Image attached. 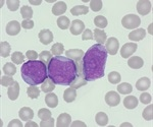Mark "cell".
<instances>
[{
  "instance_id": "38",
  "label": "cell",
  "mask_w": 153,
  "mask_h": 127,
  "mask_svg": "<svg viewBox=\"0 0 153 127\" xmlns=\"http://www.w3.org/2000/svg\"><path fill=\"white\" fill-rule=\"evenodd\" d=\"M24 60H25V56L23 55V53L22 52L12 53L11 61L14 63V64H22V63H24Z\"/></svg>"
},
{
  "instance_id": "28",
  "label": "cell",
  "mask_w": 153,
  "mask_h": 127,
  "mask_svg": "<svg viewBox=\"0 0 153 127\" xmlns=\"http://www.w3.org/2000/svg\"><path fill=\"white\" fill-rule=\"evenodd\" d=\"M53 90H55V84L49 79H46L41 85V91L44 92H51Z\"/></svg>"
},
{
  "instance_id": "30",
  "label": "cell",
  "mask_w": 153,
  "mask_h": 127,
  "mask_svg": "<svg viewBox=\"0 0 153 127\" xmlns=\"http://www.w3.org/2000/svg\"><path fill=\"white\" fill-rule=\"evenodd\" d=\"M10 54V45L7 42H1L0 44V55L1 57L6 58Z\"/></svg>"
},
{
  "instance_id": "40",
  "label": "cell",
  "mask_w": 153,
  "mask_h": 127,
  "mask_svg": "<svg viewBox=\"0 0 153 127\" xmlns=\"http://www.w3.org/2000/svg\"><path fill=\"white\" fill-rule=\"evenodd\" d=\"M16 82V80L12 79V76H8V75H5V76H2L1 77V81H0V84H1L2 87H11L12 84Z\"/></svg>"
},
{
  "instance_id": "29",
  "label": "cell",
  "mask_w": 153,
  "mask_h": 127,
  "mask_svg": "<svg viewBox=\"0 0 153 127\" xmlns=\"http://www.w3.org/2000/svg\"><path fill=\"white\" fill-rule=\"evenodd\" d=\"M133 91V87L128 82H123V84L117 85V92L122 95H129Z\"/></svg>"
},
{
  "instance_id": "5",
  "label": "cell",
  "mask_w": 153,
  "mask_h": 127,
  "mask_svg": "<svg viewBox=\"0 0 153 127\" xmlns=\"http://www.w3.org/2000/svg\"><path fill=\"white\" fill-rule=\"evenodd\" d=\"M105 48L107 50V53H109L110 55H115L118 51V48H120V42L117 41V38L111 37L108 40H106Z\"/></svg>"
},
{
  "instance_id": "34",
  "label": "cell",
  "mask_w": 153,
  "mask_h": 127,
  "mask_svg": "<svg viewBox=\"0 0 153 127\" xmlns=\"http://www.w3.org/2000/svg\"><path fill=\"white\" fill-rule=\"evenodd\" d=\"M39 60L42 61L44 64L48 65V63L50 62L51 58H52V53L49 52V51H42V52L39 54Z\"/></svg>"
},
{
  "instance_id": "50",
  "label": "cell",
  "mask_w": 153,
  "mask_h": 127,
  "mask_svg": "<svg viewBox=\"0 0 153 127\" xmlns=\"http://www.w3.org/2000/svg\"><path fill=\"white\" fill-rule=\"evenodd\" d=\"M71 126H73V127H76V126H87L85 123H83V122H81V121H75V122H73V123H71Z\"/></svg>"
},
{
  "instance_id": "43",
  "label": "cell",
  "mask_w": 153,
  "mask_h": 127,
  "mask_svg": "<svg viewBox=\"0 0 153 127\" xmlns=\"http://www.w3.org/2000/svg\"><path fill=\"white\" fill-rule=\"evenodd\" d=\"M6 4L9 10L16 11L19 7V0H8V1H6Z\"/></svg>"
},
{
  "instance_id": "32",
  "label": "cell",
  "mask_w": 153,
  "mask_h": 127,
  "mask_svg": "<svg viewBox=\"0 0 153 127\" xmlns=\"http://www.w3.org/2000/svg\"><path fill=\"white\" fill-rule=\"evenodd\" d=\"M57 26L61 30H66L71 26V21L66 16H60V18H57Z\"/></svg>"
},
{
  "instance_id": "15",
  "label": "cell",
  "mask_w": 153,
  "mask_h": 127,
  "mask_svg": "<svg viewBox=\"0 0 153 127\" xmlns=\"http://www.w3.org/2000/svg\"><path fill=\"white\" fill-rule=\"evenodd\" d=\"M128 65L133 69H140L144 65V61L139 56H133L128 60Z\"/></svg>"
},
{
  "instance_id": "9",
  "label": "cell",
  "mask_w": 153,
  "mask_h": 127,
  "mask_svg": "<svg viewBox=\"0 0 153 127\" xmlns=\"http://www.w3.org/2000/svg\"><path fill=\"white\" fill-rule=\"evenodd\" d=\"M84 54H85V53H84V51L81 50V49H71V50L65 51L66 57L74 60L75 62H78V61L82 60Z\"/></svg>"
},
{
  "instance_id": "4",
  "label": "cell",
  "mask_w": 153,
  "mask_h": 127,
  "mask_svg": "<svg viewBox=\"0 0 153 127\" xmlns=\"http://www.w3.org/2000/svg\"><path fill=\"white\" fill-rule=\"evenodd\" d=\"M122 24L124 28L128 29V30H134L141 24V19L135 14H128L125 18H123Z\"/></svg>"
},
{
  "instance_id": "12",
  "label": "cell",
  "mask_w": 153,
  "mask_h": 127,
  "mask_svg": "<svg viewBox=\"0 0 153 127\" xmlns=\"http://www.w3.org/2000/svg\"><path fill=\"white\" fill-rule=\"evenodd\" d=\"M39 40L42 44L44 45H48L53 41V34L51 31L47 30V29H44L39 33Z\"/></svg>"
},
{
  "instance_id": "1",
  "label": "cell",
  "mask_w": 153,
  "mask_h": 127,
  "mask_svg": "<svg viewBox=\"0 0 153 127\" xmlns=\"http://www.w3.org/2000/svg\"><path fill=\"white\" fill-rule=\"evenodd\" d=\"M107 50L102 44H95L88 49L82 59L83 75L87 81L97 80L104 76Z\"/></svg>"
},
{
  "instance_id": "24",
  "label": "cell",
  "mask_w": 153,
  "mask_h": 127,
  "mask_svg": "<svg viewBox=\"0 0 153 127\" xmlns=\"http://www.w3.org/2000/svg\"><path fill=\"white\" fill-rule=\"evenodd\" d=\"M87 80H86L85 79H84L83 76H80V75H76V79L73 80V82L70 84V87H73V89H79V87H84V85H86L87 84Z\"/></svg>"
},
{
  "instance_id": "31",
  "label": "cell",
  "mask_w": 153,
  "mask_h": 127,
  "mask_svg": "<svg viewBox=\"0 0 153 127\" xmlns=\"http://www.w3.org/2000/svg\"><path fill=\"white\" fill-rule=\"evenodd\" d=\"M65 52V46L61 43H55L51 48V53L54 56H60Z\"/></svg>"
},
{
  "instance_id": "27",
  "label": "cell",
  "mask_w": 153,
  "mask_h": 127,
  "mask_svg": "<svg viewBox=\"0 0 153 127\" xmlns=\"http://www.w3.org/2000/svg\"><path fill=\"white\" fill-rule=\"evenodd\" d=\"M3 72L5 75H8V76H13L16 73V67L13 63L11 62H7L5 63V65L3 66Z\"/></svg>"
},
{
  "instance_id": "51",
  "label": "cell",
  "mask_w": 153,
  "mask_h": 127,
  "mask_svg": "<svg viewBox=\"0 0 153 127\" xmlns=\"http://www.w3.org/2000/svg\"><path fill=\"white\" fill-rule=\"evenodd\" d=\"M25 126H26V127H32V126L37 127V126H38V124L35 123V122H33V121H28L26 124H25Z\"/></svg>"
},
{
  "instance_id": "19",
  "label": "cell",
  "mask_w": 153,
  "mask_h": 127,
  "mask_svg": "<svg viewBox=\"0 0 153 127\" xmlns=\"http://www.w3.org/2000/svg\"><path fill=\"white\" fill-rule=\"evenodd\" d=\"M45 103L50 108H56L58 105V98L53 92H47L45 97Z\"/></svg>"
},
{
  "instance_id": "8",
  "label": "cell",
  "mask_w": 153,
  "mask_h": 127,
  "mask_svg": "<svg viewBox=\"0 0 153 127\" xmlns=\"http://www.w3.org/2000/svg\"><path fill=\"white\" fill-rule=\"evenodd\" d=\"M152 8V4L148 0H140L137 3V10L141 15H147Z\"/></svg>"
},
{
  "instance_id": "11",
  "label": "cell",
  "mask_w": 153,
  "mask_h": 127,
  "mask_svg": "<svg viewBox=\"0 0 153 127\" xmlns=\"http://www.w3.org/2000/svg\"><path fill=\"white\" fill-rule=\"evenodd\" d=\"M21 28L22 26L19 24V21H11L7 23L6 26V33L7 35L9 36H16L21 32Z\"/></svg>"
},
{
  "instance_id": "53",
  "label": "cell",
  "mask_w": 153,
  "mask_h": 127,
  "mask_svg": "<svg viewBox=\"0 0 153 127\" xmlns=\"http://www.w3.org/2000/svg\"><path fill=\"white\" fill-rule=\"evenodd\" d=\"M151 26H152V24H150V26H149V28H148V30H149V34H150V35H152V30H151Z\"/></svg>"
},
{
  "instance_id": "14",
  "label": "cell",
  "mask_w": 153,
  "mask_h": 127,
  "mask_svg": "<svg viewBox=\"0 0 153 127\" xmlns=\"http://www.w3.org/2000/svg\"><path fill=\"white\" fill-rule=\"evenodd\" d=\"M146 36V32L143 29H137V30L131 32L129 34V39L132 42H138V41H141L145 38Z\"/></svg>"
},
{
  "instance_id": "18",
  "label": "cell",
  "mask_w": 153,
  "mask_h": 127,
  "mask_svg": "<svg viewBox=\"0 0 153 127\" xmlns=\"http://www.w3.org/2000/svg\"><path fill=\"white\" fill-rule=\"evenodd\" d=\"M151 85V81L148 77H142L136 82V89L138 91H141V92H144V91H147L148 89L150 87Z\"/></svg>"
},
{
  "instance_id": "6",
  "label": "cell",
  "mask_w": 153,
  "mask_h": 127,
  "mask_svg": "<svg viewBox=\"0 0 153 127\" xmlns=\"http://www.w3.org/2000/svg\"><path fill=\"white\" fill-rule=\"evenodd\" d=\"M138 46L136 43H127L120 49V55L123 58H129L130 56H132L137 50Z\"/></svg>"
},
{
  "instance_id": "22",
  "label": "cell",
  "mask_w": 153,
  "mask_h": 127,
  "mask_svg": "<svg viewBox=\"0 0 153 127\" xmlns=\"http://www.w3.org/2000/svg\"><path fill=\"white\" fill-rule=\"evenodd\" d=\"M94 39L97 41V44H104L107 40V36H106V33L104 31L100 30V29H95L94 31Z\"/></svg>"
},
{
  "instance_id": "45",
  "label": "cell",
  "mask_w": 153,
  "mask_h": 127,
  "mask_svg": "<svg viewBox=\"0 0 153 127\" xmlns=\"http://www.w3.org/2000/svg\"><path fill=\"white\" fill-rule=\"evenodd\" d=\"M22 28H24L25 30H31L34 28V21L32 19H24L21 23Z\"/></svg>"
},
{
  "instance_id": "33",
  "label": "cell",
  "mask_w": 153,
  "mask_h": 127,
  "mask_svg": "<svg viewBox=\"0 0 153 127\" xmlns=\"http://www.w3.org/2000/svg\"><path fill=\"white\" fill-rule=\"evenodd\" d=\"M27 94L31 99H37L40 95V90L37 87V85H30L27 90Z\"/></svg>"
},
{
  "instance_id": "42",
  "label": "cell",
  "mask_w": 153,
  "mask_h": 127,
  "mask_svg": "<svg viewBox=\"0 0 153 127\" xmlns=\"http://www.w3.org/2000/svg\"><path fill=\"white\" fill-rule=\"evenodd\" d=\"M90 7L93 11H99L102 8V1L101 0H92L90 1Z\"/></svg>"
},
{
  "instance_id": "16",
  "label": "cell",
  "mask_w": 153,
  "mask_h": 127,
  "mask_svg": "<svg viewBox=\"0 0 153 127\" xmlns=\"http://www.w3.org/2000/svg\"><path fill=\"white\" fill-rule=\"evenodd\" d=\"M19 82L16 81L11 87H8V90H7V96H8V98L11 101H14V100H16L19 98Z\"/></svg>"
},
{
  "instance_id": "7",
  "label": "cell",
  "mask_w": 153,
  "mask_h": 127,
  "mask_svg": "<svg viewBox=\"0 0 153 127\" xmlns=\"http://www.w3.org/2000/svg\"><path fill=\"white\" fill-rule=\"evenodd\" d=\"M105 102L108 106L115 107L120 103V96L114 91L108 92L107 94L105 95Z\"/></svg>"
},
{
  "instance_id": "35",
  "label": "cell",
  "mask_w": 153,
  "mask_h": 127,
  "mask_svg": "<svg viewBox=\"0 0 153 127\" xmlns=\"http://www.w3.org/2000/svg\"><path fill=\"white\" fill-rule=\"evenodd\" d=\"M94 24L97 28H99L100 30L101 29H104L107 26V19L102 15H98L94 18Z\"/></svg>"
},
{
  "instance_id": "37",
  "label": "cell",
  "mask_w": 153,
  "mask_h": 127,
  "mask_svg": "<svg viewBox=\"0 0 153 127\" xmlns=\"http://www.w3.org/2000/svg\"><path fill=\"white\" fill-rule=\"evenodd\" d=\"M143 118L147 121H151L153 119V105H149L143 111Z\"/></svg>"
},
{
  "instance_id": "36",
  "label": "cell",
  "mask_w": 153,
  "mask_h": 127,
  "mask_svg": "<svg viewBox=\"0 0 153 127\" xmlns=\"http://www.w3.org/2000/svg\"><path fill=\"white\" fill-rule=\"evenodd\" d=\"M21 14L24 19H31L33 16V9H32V7L25 5L21 8Z\"/></svg>"
},
{
  "instance_id": "25",
  "label": "cell",
  "mask_w": 153,
  "mask_h": 127,
  "mask_svg": "<svg viewBox=\"0 0 153 127\" xmlns=\"http://www.w3.org/2000/svg\"><path fill=\"white\" fill-rule=\"evenodd\" d=\"M95 121L99 126H106L108 123V116L103 112H99V113L96 114Z\"/></svg>"
},
{
  "instance_id": "26",
  "label": "cell",
  "mask_w": 153,
  "mask_h": 127,
  "mask_svg": "<svg viewBox=\"0 0 153 127\" xmlns=\"http://www.w3.org/2000/svg\"><path fill=\"white\" fill-rule=\"evenodd\" d=\"M89 8L87 6H84V5H78L71 9V13L73 15H84V14H87Z\"/></svg>"
},
{
  "instance_id": "10",
  "label": "cell",
  "mask_w": 153,
  "mask_h": 127,
  "mask_svg": "<svg viewBox=\"0 0 153 127\" xmlns=\"http://www.w3.org/2000/svg\"><path fill=\"white\" fill-rule=\"evenodd\" d=\"M70 31H71V33L75 36L83 34V32L85 31V23H84L82 21L76 19V21H74L73 23H71Z\"/></svg>"
},
{
  "instance_id": "13",
  "label": "cell",
  "mask_w": 153,
  "mask_h": 127,
  "mask_svg": "<svg viewBox=\"0 0 153 127\" xmlns=\"http://www.w3.org/2000/svg\"><path fill=\"white\" fill-rule=\"evenodd\" d=\"M71 117L70 114L62 113L58 116L57 122H56V126L57 127H68L71 126Z\"/></svg>"
},
{
  "instance_id": "17",
  "label": "cell",
  "mask_w": 153,
  "mask_h": 127,
  "mask_svg": "<svg viewBox=\"0 0 153 127\" xmlns=\"http://www.w3.org/2000/svg\"><path fill=\"white\" fill-rule=\"evenodd\" d=\"M19 115L23 121H30L34 117V112L29 107H23V108L19 110Z\"/></svg>"
},
{
  "instance_id": "48",
  "label": "cell",
  "mask_w": 153,
  "mask_h": 127,
  "mask_svg": "<svg viewBox=\"0 0 153 127\" xmlns=\"http://www.w3.org/2000/svg\"><path fill=\"white\" fill-rule=\"evenodd\" d=\"M41 127H53L54 126V119L50 118L47 119V120H42L40 123Z\"/></svg>"
},
{
  "instance_id": "52",
  "label": "cell",
  "mask_w": 153,
  "mask_h": 127,
  "mask_svg": "<svg viewBox=\"0 0 153 127\" xmlns=\"http://www.w3.org/2000/svg\"><path fill=\"white\" fill-rule=\"evenodd\" d=\"M41 2L42 1H40V0H39V1H32V0H31V1H30V3L34 4V5H39V4H41Z\"/></svg>"
},
{
  "instance_id": "21",
  "label": "cell",
  "mask_w": 153,
  "mask_h": 127,
  "mask_svg": "<svg viewBox=\"0 0 153 127\" xmlns=\"http://www.w3.org/2000/svg\"><path fill=\"white\" fill-rule=\"evenodd\" d=\"M76 91L73 87H70V89H66L65 92H63V100L66 102V103H71L76 100Z\"/></svg>"
},
{
  "instance_id": "44",
  "label": "cell",
  "mask_w": 153,
  "mask_h": 127,
  "mask_svg": "<svg viewBox=\"0 0 153 127\" xmlns=\"http://www.w3.org/2000/svg\"><path fill=\"white\" fill-rule=\"evenodd\" d=\"M139 99H140V102L145 105H148L152 102V96L150 94H148V92H143Z\"/></svg>"
},
{
  "instance_id": "2",
  "label": "cell",
  "mask_w": 153,
  "mask_h": 127,
  "mask_svg": "<svg viewBox=\"0 0 153 127\" xmlns=\"http://www.w3.org/2000/svg\"><path fill=\"white\" fill-rule=\"evenodd\" d=\"M48 79L55 84L70 85L78 75L76 62L66 56H53L47 65Z\"/></svg>"
},
{
  "instance_id": "49",
  "label": "cell",
  "mask_w": 153,
  "mask_h": 127,
  "mask_svg": "<svg viewBox=\"0 0 153 127\" xmlns=\"http://www.w3.org/2000/svg\"><path fill=\"white\" fill-rule=\"evenodd\" d=\"M23 123L19 120V119H14L11 122L8 123V127H23Z\"/></svg>"
},
{
  "instance_id": "46",
  "label": "cell",
  "mask_w": 153,
  "mask_h": 127,
  "mask_svg": "<svg viewBox=\"0 0 153 127\" xmlns=\"http://www.w3.org/2000/svg\"><path fill=\"white\" fill-rule=\"evenodd\" d=\"M93 39V33L89 29H86L82 34V40L87 41V40H92Z\"/></svg>"
},
{
  "instance_id": "23",
  "label": "cell",
  "mask_w": 153,
  "mask_h": 127,
  "mask_svg": "<svg viewBox=\"0 0 153 127\" xmlns=\"http://www.w3.org/2000/svg\"><path fill=\"white\" fill-rule=\"evenodd\" d=\"M124 106L127 109H135L138 106V99L134 96L126 97L124 100Z\"/></svg>"
},
{
  "instance_id": "47",
  "label": "cell",
  "mask_w": 153,
  "mask_h": 127,
  "mask_svg": "<svg viewBox=\"0 0 153 127\" xmlns=\"http://www.w3.org/2000/svg\"><path fill=\"white\" fill-rule=\"evenodd\" d=\"M26 56L29 60H37V58L39 57V54L34 50H29V51H27Z\"/></svg>"
},
{
  "instance_id": "41",
  "label": "cell",
  "mask_w": 153,
  "mask_h": 127,
  "mask_svg": "<svg viewBox=\"0 0 153 127\" xmlns=\"http://www.w3.org/2000/svg\"><path fill=\"white\" fill-rule=\"evenodd\" d=\"M38 117L41 119V120H47V119L51 118V112L49 111L48 109H40L38 111Z\"/></svg>"
},
{
  "instance_id": "3",
  "label": "cell",
  "mask_w": 153,
  "mask_h": 127,
  "mask_svg": "<svg viewBox=\"0 0 153 127\" xmlns=\"http://www.w3.org/2000/svg\"><path fill=\"white\" fill-rule=\"evenodd\" d=\"M24 81L30 85L43 84L48 79L47 66L40 60H29L21 69Z\"/></svg>"
},
{
  "instance_id": "39",
  "label": "cell",
  "mask_w": 153,
  "mask_h": 127,
  "mask_svg": "<svg viewBox=\"0 0 153 127\" xmlns=\"http://www.w3.org/2000/svg\"><path fill=\"white\" fill-rule=\"evenodd\" d=\"M108 80H109L110 84H117L118 82L122 80V76H120V74L117 71H112L109 73V75H108Z\"/></svg>"
},
{
  "instance_id": "20",
  "label": "cell",
  "mask_w": 153,
  "mask_h": 127,
  "mask_svg": "<svg viewBox=\"0 0 153 127\" xmlns=\"http://www.w3.org/2000/svg\"><path fill=\"white\" fill-rule=\"evenodd\" d=\"M66 11V4L63 1H58L52 7V13L54 15H62Z\"/></svg>"
}]
</instances>
